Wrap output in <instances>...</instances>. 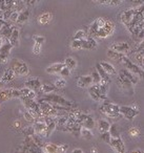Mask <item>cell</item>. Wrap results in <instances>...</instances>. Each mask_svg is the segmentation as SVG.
I'll return each mask as SVG.
<instances>
[{"label":"cell","mask_w":144,"mask_h":153,"mask_svg":"<svg viewBox=\"0 0 144 153\" xmlns=\"http://www.w3.org/2000/svg\"><path fill=\"white\" fill-rule=\"evenodd\" d=\"M39 100L45 101V102L50 103V104H52V105H58V106H62V107H65V108H70V109H72L73 107H74V103L57 94H44V96L41 97Z\"/></svg>","instance_id":"1"},{"label":"cell","mask_w":144,"mask_h":153,"mask_svg":"<svg viewBox=\"0 0 144 153\" xmlns=\"http://www.w3.org/2000/svg\"><path fill=\"white\" fill-rule=\"evenodd\" d=\"M118 105L112 104V103L108 102L107 100L102 102L101 106H100V111L103 113L104 115H106L110 119H117V117H120V111H119Z\"/></svg>","instance_id":"2"},{"label":"cell","mask_w":144,"mask_h":153,"mask_svg":"<svg viewBox=\"0 0 144 153\" xmlns=\"http://www.w3.org/2000/svg\"><path fill=\"white\" fill-rule=\"evenodd\" d=\"M12 70L14 71L15 76H26L30 74V68H28V64L24 61L18 59H14L11 63V67Z\"/></svg>","instance_id":"3"},{"label":"cell","mask_w":144,"mask_h":153,"mask_svg":"<svg viewBox=\"0 0 144 153\" xmlns=\"http://www.w3.org/2000/svg\"><path fill=\"white\" fill-rule=\"evenodd\" d=\"M120 63L125 67L124 69L128 70L129 72H131V74L138 76L140 79H141L142 76H143V70H142V68L139 67L138 65H136V64L134 63V62L131 61V60L129 59L127 56H124V57L121 59Z\"/></svg>","instance_id":"4"},{"label":"cell","mask_w":144,"mask_h":153,"mask_svg":"<svg viewBox=\"0 0 144 153\" xmlns=\"http://www.w3.org/2000/svg\"><path fill=\"white\" fill-rule=\"evenodd\" d=\"M143 9H144L143 4H141V5H139V7H131V9L125 10V11L120 15L121 22H122L125 26L129 25V23L133 21V19H134V17L136 16V14H137L139 11H141V10H143Z\"/></svg>","instance_id":"5"},{"label":"cell","mask_w":144,"mask_h":153,"mask_svg":"<svg viewBox=\"0 0 144 153\" xmlns=\"http://www.w3.org/2000/svg\"><path fill=\"white\" fill-rule=\"evenodd\" d=\"M114 30H115V24H114V22H112V20L106 19L105 24H104V25L102 26V27L100 28V30H98L97 33H96V35H95V37H94V39H95V38L105 39V38H107V37H110V35H112Z\"/></svg>","instance_id":"6"},{"label":"cell","mask_w":144,"mask_h":153,"mask_svg":"<svg viewBox=\"0 0 144 153\" xmlns=\"http://www.w3.org/2000/svg\"><path fill=\"white\" fill-rule=\"evenodd\" d=\"M39 108H40L41 114H42L43 119L45 117H58V112L54 109L53 105H51L50 103L45 102V101L39 100L38 101Z\"/></svg>","instance_id":"7"},{"label":"cell","mask_w":144,"mask_h":153,"mask_svg":"<svg viewBox=\"0 0 144 153\" xmlns=\"http://www.w3.org/2000/svg\"><path fill=\"white\" fill-rule=\"evenodd\" d=\"M78 122L80 123L81 127L88 130H92L96 126V122L94 120V117L88 113L82 112V111H81L78 117Z\"/></svg>","instance_id":"8"},{"label":"cell","mask_w":144,"mask_h":153,"mask_svg":"<svg viewBox=\"0 0 144 153\" xmlns=\"http://www.w3.org/2000/svg\"><path fill=\"white\" fill-rule=\"evenodd\" d=\"M21 98L20 94V90L16 89V88H8V89L0 90V103L7 102V101L11 100V99Z\"/></svg>","instance_id":"9"},{"label":"cell","mask_w":144,"mask_h":153,"mask_svg":"<svg viewBox=\"0 0 144 153\" xmlns=\"http://www.w3.org/2000/svg\"><path fill=\"white\" fill-rule=\"evenodd\" d=\"M105 21H106V19L103 17H99V18H97V19L94 20L93 23H92L91 25H89V27L87 28V37L94 38L96 33H97L98 30L105 24Z\"/></svg>","instance_id":"10"},{"label":"cell","mask_w":144,"mask_h":153,"mask_svg":"<svg viewBox=\"0 0 144 153\" xmlns=\"http://www.w3.org/2000/svg\"><path fill=\"white\" fill-rule=\"evenodd\" d=\"M119 111H120V114L123 115L128 121H133L139 114V110L137 108H135V107L130 106H120L119 107Z\"/></svg>","instance_id":"11"},{"label":"cell","mask_w":144,"mask_h":153,"mask_svg":"<svg viewBox=\"0 0 144 153\" xmlns=\"http://www.w3.org/2000/svg\"><path fill=\"white\" fill-rule=\"evenodd\" d=\"M13 49V46L10 44V42H5L3 45L0 46V64H5L9 61L10 55Z\"/></svg>","instance_id":"12"},{"label":"cell","mask_w":144,"mask_h":153,"mask_svg":"<svg viewBox=\"0 0 144 153\" xmlns=\"http://www.w3.org/2000/svg\"><path fill=\"white\" fill-rule=\"evenodd\" d=\"M108 145L114 150L115 153H126V147H125L124 142L121 137L110 138V142Z\"/></svg>","instance_id":"13"},{"label":"cell","mask_w":144,"mask_h":153,"mask_svg":"<svg viewBox=\"0 0 144 153\" xmlns=\"http://www.w3.org/2000/svg\"><path fill=\"white\" fill-rule=\"evenodd\" d=\"M118 74V83H119V86H120L122 89H124V91L126 94H133L134 90H133V84L128 81L124 76V74H122L121 71H119Z\"/></svg>","instance_id":"14"},{"label":"cell","mask_w":144,"mask_h":153,"mask_svg":"<svg viewBox=\"0 0 144 153\" xmlns=\"http://www.w3.org/2000/svg\"><path fill=\"white\" fill-rule=\"evenodd\" d=\"M110 49L116 51V53H122V55L126 56V53H129L131 48H130V45L127 42H114L110 45Z\"/></svg>","instance_id":"15"},{"label":"cell","mask_w":144,"mask_h":153,"mask_svg":"<svg viewBox=\"0 0 144 153\" xmlns=\"http://www.w3.org/2000/svg\"><path fill=\"white\" fill-rule=\"evenodd\" d=\"M42 83L40 82V80L38 78H30L26 81L24 83V87L28 88V89L33 90L37 94V91H40V88Z\"/></svg>","instance_id":"16"},{"label":"cell","mask_w":144,"mask_h":153,"mask_svg":"<svg viewBox=\"0 0 144 153\" xmlns=\"http://www.w3.org/2000/svg\"><path fill=\"white\" fill-rule=\"evenodd\" d=\"M33 128L35 130V134L44 137V132L46 129V123L44 121H36L33 124Z\"/></svg>","instance_id":"17"},{"label":"cell","mask_w":144,"mask_h":153,"mask_svg":"<svg viewBox=\"0 0 144 153\" xmlns=\"http://www.w3.org/2000/svg\"><path fill=\"white\" fill-rule=\"evenodd\" d=\"M93 85V80L91 76H82L77 81V86L80 88H88Z\"/></svg>","instance_id":"18"},{"label":"cell","mask_w":144,"mask_h":153,"mask_svg":"<svg viewBox=\"0 0 144 153\" xmlns=\"http://www.w3.org/2000/svg\"><path fill=\"white\" fill-rule=\"evenodd\" d=\"M64 66L65 65H64V63H62V62H60V63H54V64H52V65H50L49 67L45 68V72L49 74H59Z\"/></svg>","instance_id":"19"},{"label":"cell","mask_w":144,"mask_h":153,"mask_svg":"<svg viewBox=\"0 0 144 153\" xmlns=\"http://www.w3.org/2000/svg\"><path fill=\"white\" fill-rule=\"evenodd\" d=\"M19 37H20L19 30H18L17 27H15V26H14L13 32H12L11 36H10V38H9L10 44H11L13 47L18 46V45H19Z\"/></svg>","instance_id":"20"},{"label":"cell","mask_w":144,"mask_h":153,"mask_svg":"<svg viewBox=\"0 0 144 153\" xmlns=\"http://www.w3.org/2000/svg\"><path fill=\"white\" fill-rule=\"evenodd\" d=\"M96 71L98 72V74L100 76V78H101V81L104 82V83L106 84H110V82H112V80H110V76H108L107 74H106L105 71L103 70V68L100 66L99 63L96 64Z\"/></svg>","instance_id":"21"},{"label":"cell","mask_w":144,"mask_h":153,"mask_svg":"<svg viewBox=\"0 0 144 153\" xmlns=\"http://www.w3.org/2000/svg\"><path fill=\"white\" fill-rule=\"evenodd\" d=\"M97 41L94 38L87 37L84 40H82V49H95L97 47Z\"/></svg>","instance_id":"22"},{"label":"cell","mask_w":144,"mask_h":153,"mask_svg":"<svg viewBox=\"0 0 144 153\" xmlns=\"http://www.w3.org/2000/svg\"><path fill=\"white\" fill-rule=\"evenodd\" d=\"M100 66H101L102 68H103V70L106 72V74H108V76H117V70L116 68L114 67V66L112 65L110 63H108V62H100Z\"/></svg>","instance_id":"23"},{"label":"cell","mask_w":144,"mask_h":153,"mask_svg":"<svg viewBox=\"0 0 144 153\" xmlns=\"http://www.w3.org/2000/svg\"><path fill=\"white\" fill-rule=\"evenodd\" d=\"M110 123L105 119H100L98 121V124H97V128H98V131L101 133H104V132H108L110 130Z\"/></svg>","instance_id":"24"},{"label":"cell","mask_w":144,"mask_h":153,"mask_svg":"<svg viewBox=\"0 0 144 153\" xmlns=\"http://www.w3.org/2000/svg\"><path fill=\"white\" fill-rule=\"evenodd\" d=\"M108 133H110V137L112 138H119L121 137V129H120V126L118 124L114 123V124H110V130H108Z\"/></svg>","instance_id":"25"},{"label":"cell","mask_w":144,"mask_h":153,"mask_svg":"<svg viewBox=\"0 0 144 153\" xmlns=\"http://www.w3.org/2000/svg\"><path fill=\"white\" fill-rule=\"evenodd\" d=\"M88 89V94L94 101L96 102H101V99H100V94H99V89H98V85H92L91 87L87 88Z\"/></svg>","instance_id":"26"},{"label":"cell","mask_w":144,"mask_h":153,"mask_svg":"<svg viewBox=\"0 0 144 153\" xmlns=\"http://www.w3.org/2000/svg\"><path fill=\"white\" fill-rule=\"evenodd\" d=\"M120 71L122 72L123 74H124L125 78H126V79L128 80V81L130 82L133 85H136V84H138V82H139V80H140V78L138 76L131 74V72H129L128 70H126V69H121Z\"/></svg>","instance_id":"27"},{"label":"cell","mask_w":144,"mask_h":153,"mask_svg":"<svg viewBox=\"0 0 144 153\" xmlns=\"http://www.w3.org/2000/svg\"><path fill=\"white\" fill-rule=\"evenodd\" d=\"M14 78H15V74H14V71L12 70V68H8V69L4 70L2 76H1L0 79L5 84V83H9V82L13 81Z\"/></svg>","instance_id":"28"},{"label":"cell","mask_w":144,"mask_h":153,"mask_svg":"<svg viewBox=\"0 0 144 153\" xmlns=\"http://www.w3.org/2000/svg\"><path fill=\"white\" fill-rule=\"evenodd\" d=\"M13 28H14V26L12 25L11 23L8 22L7 25H4L1 30H0V36L3 37L4 39H7V40H9L10 36H11L12 32H13Z\"/></svg>","instance_id":"29"},{"label":"cell","mask_w":144,"mask_h":153,"mask_svg":"<svg viewBox=\"0 0 144 153\" xmlns=\"http://www.w3.org/2000/svg\"><path fill=\"white\" fill-rule=\"evenodd\" d=\"M52 19H53V14H52L51 12H45V13L41 14V15L38 17L39 23L43 24V25L50 23V22L52 21Z\"/></svg>","instance_id":"30"},{"label":"cell","mask_w":144,"mask_h":153,"mask_svg":"<svg viewBox=\"0 0 144 153\" xmlns=\"http://www.w3.org/2000/svg\"><path fill=\"white\" fill-rule=\"evenodd\" d=\"M30 15H31V12L28 9H26L23 10L22 12L19 13V16H18V19H17V22L16 23H19V24H22L24 22H26L30 18Z\"/></svg>","instance_id":"31"},{"label":"cell","mask_w":144,"mask_h":153,"mask_svg":"<svg viewBox=\"0 0 144 153\" xmlns=\"http://www.w3.org/2000/svg\"><path fill=\"white\" fill-rule=\"evenodd\" d=\"M106 55H107V57L110 58V60H112V61H116V62H119V63H120L121 59H122V58L125 56V55H122V53H116V51H112V49H108V51H106Z\"/></svg>","instance_id":"32"},{"label":"cell","mask_w":144,"mask_h":153,"mask_svg":"<svg viewBox=\"0 0 144 153\" xmlns=\"http://www.w3.org/2000/svg\"><path fill=\"white\" fill-rule=\"evenodd\" d=\"M43 153H58V145L54 143L45 144L43 147Z\"/></svg>","instance_id":"33"},{"label":"cell","mask_w":144,"mask_h":153,"mask_svg":"<svg viewBox=\"0 0 144 153\" xmlns=\"http://www.w3.org/2000/svg\"><path fill=\"white\" fill-rule=\"evenodd\" d=\"M133 59H134V63L136 65H138L139 67H143V64H144V53H134L133 56Z\"/></svg>","instance_id":"34"},{"label":"cell","mask_w":144,"mask_h":153,"mask_svg":"<svg viewBox=\"0 0 144 153\" xmlns=\"http://www.w3.org/2000/svg\"><path fill=\"white\" fill-rule=\"evenodd\" d=\"M56 87L52 84H42L40 88V91L43 94H54V91H56Z\"/></svg>","instance_id":"35"},{"label":"cell","mask_w":144,"mask_h":153,"mask_svg":"<svg viewBox=\"0 0 144 153\" xmlns=\"http://www.w3.org/2000/svg\"><path fill=\"white\" fill-rule=\"evenodd\" d=\"M96 2L100 3V4L110 5V7H116V5L121 4L123 1H121V0H97Z\"/></svg>","instance_id":"36"},{"label":"cell","mask_w":144,"mask_h":153,"mask_svg":"<svg viewBox=\"0 0 144 153\" xmlns=\"http://www.w3.org/2000/svg\"><path fill=\"white\" fill-rule=\"evenodd\" d=\"M85 38H87V30H78L74 35V40H84Z\"/></svg>","instance_id":"37"},{"label":"cell","mask_w":144,"mask_h":153,"mask_svg":"<svg viewBox=\"0 0 144 153\" xmlns=\"http://www.w3.org/2000/svg\"><path fill=\"white\" fill-rule=\"evenodd\" d=\"M64 65L70 70H73L77 67V61L73 57H68L65 59V61H64Z\"/></svg>","instance_id":"38"},{"label":"cell","mask_w":144,"mask_h":153,"mask_svg":"<svg viewBox=\"0 0 144 153\" xmlns=\"http://www.w3.org/2000/svg\"><path fill=\"white\" fill-rule=\"evenodd\" d=\"M80 136L84 138V140H93V138H94V133L92 132V130L85 129V128H81Z\"/></svg>","instance_id":"39"},{"label":"cell","mask_w":144,"mask_h":153,"mask_svg":"<svg viewBox=\"0 0 144 153\" xmlns=\"http://www.w3.org/2000/svg\"><path fill=\"white\" fill-rule=\"evenodd\" d=\"M56 129V123L55 122H51V123H47L46 124V129H45L44 132V137H49L53 131Z\"/></svg>","instance_id":"40"},{"label":"cell","mask_w":144,"mask_h":153,"mask_svg":"<svg viewBox=\"0 0 144 153\" xmlns=\"http://www.w3.org/2000/svg\"><path fill=\"white\" fill-rule=\"evenodd\" d=\"M31 138H32L33 143H34V144L36 145L37 147H39V148L43 149V147H44V144H43L42 137H41V136L37 135V134H34L33 136H31Z\"/></svg>","instance_id":"41"},{"label":"cell","mask_w":144,"mask_h":153,"mask_svg":"<svg viewBox=\"0 0 144 153\" xmlns=\"http://www.w3.org/2000/svg\"><path fill=\"white\" fill-rule=\"evenodd\" d=\"M22 133L26 135V137H31L35 134V130L32 126H26V127L22 128Z\"/></svg>","instance_id":"42"},{"label":"cell","mask_w":144,"mask_h":153,"mask_svg":"<svg viewBox=\"0 0 144 153\" xmlns=\"http://www.w3.org/2000/svg\"><path fill=\"white\" fill-rule=\"evenodd\" d=\"M66 84H68V82H66L65 79H58L55 81V83H54V86L56 87V89H62V88H64L66 86Z\"/></svg>","instance_id":"43"},{"label":"cell","mask_w":144,"mask_h":153,"mask_svg":"<svg viewBox=\"0 0 144 153\" xmlns=\"http://www.w3.org/2000/svg\"><path fill=\"white\" fill-rule=\"evenodd\" d=\"M70 47L74 51H79V49H82V41L80 40H73L70 43Z\"/></svg>","instance_id":"44"},{"label":"cell","mask_w":144,"mask_h":153,"mask_svg":"<svg viewBox=\"0 0 144 153\" xmlns=\"http://www.w3.org/2000/svg\"><path fill=\"white\" fill-rule=\"evenodd\" d=\"M92 76V80H93V84L94 85H99L100 82H101V78H100V76L98 74V72L96 71H93V74H91Z\"/></svg>","instance_id":"45"},{"label":"cell","mask_w":144,"mask_h":153,"mask_svg":"<svg viewBox=\"0 0 144 153\" xmlns=\"http://www.w3.org/2000/svg\"><path fill=\"white\" fill-rule=\"evenodd\" d=\"M23 117L26 120V122H28V123H34V122H36V120L33 117V114L31 112H28V110H26L23 112Z\"/></svg>","instance_id":"46"},{"label":"cell","mask_w":144,"mask_h":153,"mask_svg":"<svg viewBox=\"0 0 144 153\" xmlns=\"http://www.w3.org/2000/svg\"><path fill=\"white\" fill-rule=\"evenodd\" d=\"M128 134L131 136V137H138L140 135V130L139 128L137 127H131L128 131Z\"/></svg>","instance_id":"47"},{"label":"cell","mask_w":144,"mask_h":153,"mask_svg":"<svg viewBox=\"0 0 144 153\" xmlns=\"http://www.w3.org/2000/svg\"><path fill=\"white\" fill-rule=\"evenodd\" d=\"M59 74L61 76L62 79H64V78H68V76H70V70L68 69L66 66H64V67L61 69V71L59 72Z\"/></svg>","instance_id":"48"},{"label":"cell","mask_w":144,"mask_h":153,"mask_svg":"<svg viewBox=\"0 0 144 153\" xmlns=\"http://www.w3.org/2000/svg\"><path fill=\"white\" fill-rule=\"evenodd\" d=\"M33 39H34V42L36 43V44L40 45V46L45 42V38L43 36H34Z\"/></svg>","instance_id":"49"},{"label":"cell","mask_w":144,"mask_h":153,"mask_svg":"<svg viewBox=\"0 0 144 153\" xmlns=\"http://www.w3.org/2000/svg\"><path fill=\"white\" fill-rule=\"evenodd\" d=\"M68 144H61L58 145V153H66L68 150Z\"/></svg>","instance_id":"50"},{"label":"cell","mask_w":144,"mask_h":153,"mask_svg":"<svg viewBox=\"0 0 144 153\" xmlns=\"http://www.w3.org/2000/svg\"><path fill=\"white\" fill-rule=\"evenodd\" d=\"M18 16H19V13H18V12H13L8 22H9V23H11V24L12 23H16V22H17V19H18Z\"/></svg>","instance_id":"51"},{"label":"cell","mask_w":144,"mask_h":153,"mask_svg":"<svg viewBox=\"0 0 144 153\" xmlns=\"http://www.w3.org/2000/svg\"><path fill=\"white\" fill-rule=\"evenodd\" d=\"M110 133L108 132H104V133H101V140H103L105 144H110Z\"/></svg>","instance_id":"52"},{"label":"cell","mask_w":144,"mask_h":153,"mask_svg":"<svg viewBox=\"0 0 144 153\" xmlns=\"http://www.w3.org/2000/svg\"><path fill=\"white\" fill-rule=\"evenodd\" d=\"M12 13H13L12 10H5V11H3V21H5V22L9 21Z\"/></svg>","instance_id":"53"},{"label":"cell","mask_w":144,"mask_h":153,"mask_svg":"<svg viewBox=\"0 0 144 153\" xmlns=\"http://www.w3.org/2000/svg\"><path fill=\"white\" fill-rule=\"evenodd\" d=\"M19 90H20V94H21V97H28V94L31 92V89H28V88H26V87H23Z\"/></svg>","instance_id":"54"},{"label":"cell","mask_w":144,"mask_h":153,"mask_svg":"<svg viewBox=\"0 0 144 153\" xmlns=\"http://www.w3.org/2000/svg\"><path fill=\"white\" fill-rule=\"evenodd\" d=\"M40 51H41V46L35 43L34 46H33V53H34L35 55H39V53H40Z\"/></svg>","instance_id":"55"},{"label":"cell","mask_w":144,"mask_h":153,"mask_svg":"<svg viewBox=\"0 0 144 153\" xmlns=\"http://www.w3.org/2000/svg\"><path fill=\"white\" fill-rule=\"evenodd\" d=\"M13 126L15 128H17V129H22V124H21V122L19 121V120H17V121H15L14 122V124H13Z\"/></svg>","instance_id":"56"},{"label":"cell","mask_w":144,"mask_h":153,"mask_svg":"<svg viewBox=\"0 0 144 153\" xmlns=\"http://www.w3.org/2000/svg\"><path fill=\"white\" fill-rule=\"evenodd\" d=\"M137 37L140 39V41H142V40H143V37H144V30H141V32H140L139 34L137 35Z\"/></svg>","instance_id":"57"},{"label":"cell","mask_w":144,"mask_h":153,"mask_svg":"<svg viewBox=\"0 0 144 153\" xmlns=\"http://www.w3.org/2000/svg\"><path fill=\"white\" fill-rule=\"evenodd\" d=\"M72 153H84V151H83L82 149H80V148H76V149H74V150L72 151Z\"/></svg>","instance_id":"58"},{"label":"cell","mask_w":144,"mask_h":153,"mask_svg":"<svg viewBox=\"0 0 144 153\" xmlns=\"http://www.w3.org/2000/svg\"><path fill=\"white\" fill-rule=\"evenodd\" d=\"M36 2H37L36 0H34V1H33V0H30V1H26V4H28V5H34Z\"/></svg>","instance_id":"59"},{"label":"cell","mask_w":144,"mask_h":153,"mask_svg":"<svg viewBox=\"0 0 144 153\" xmlns=\"http://www.w3.org/2000/svg\"><path fill=\"white\" fill-rule=\"evenodd\" d=\"M7 24H8V22L3 21V20H0V30H1L4 25H7Z\"/></svg>","instance_id":"60"},{"label":"cell","mask_w":144,"mask_h":153,"mask_svg":"<svg viewBox=\"0 0 144 153\" xmlns=\"http://www.w3.org/2000/svg\"><path fill=\"white\" fill-rule=\"evenodd\" d=\"M131 153H143V151H142L141 149H136V150L131 151Z\"/></svg>","instance_id":"61"},{"label":"cell","mask_w":144,"mask_h":153,"mask_svg":"<svg viewBox=\"0 0 144 153\" xmlns=\"http://www.w3.org/2000/svg\"><path fill=\"white\" fill-rule=\"evenodd\" d=\"M91 153H98L97 148H95V147H94V148H92L91 149Z\"/></svg>","instance_id":"62"},{"label":"cell","mask_w":144,"mask_h":153,"mask_svg":"<svg viewBox=\"0 0 144 153\" xmlns=\"http://www.w3.org/2000/svg\"><path fill=\"white\" fill-rule=\"evenodd\" d=\"M3 86H4V83H3V82L1 81V79H0V88L3 87Z\"/></svg>","instance_id":"63"}]
</instances>
